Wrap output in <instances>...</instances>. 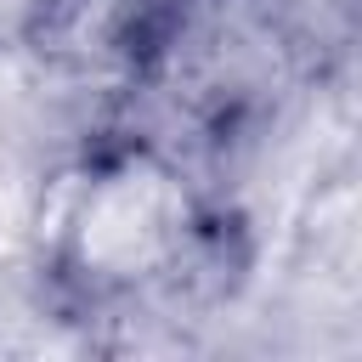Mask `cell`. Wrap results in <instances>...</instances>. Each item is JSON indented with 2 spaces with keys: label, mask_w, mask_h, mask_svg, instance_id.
<instances>
[{
  "label": "cell",
  "mask_w": 362,
  "mask_h": 362,
  "mask_svg": "<svg viewBox=\"0 0 362 362\" xmlns=\"http://www.w3.org/2000/svg\"><path fill=\"white\" fill-rule=\"evenodd\" d=\"M204 215L187 181L147 147H124L74 187L57 238H51V283L68 305H113L170 283Z\"/></svg>",
  "instance_id": "obj_1"
}]
</instances>
